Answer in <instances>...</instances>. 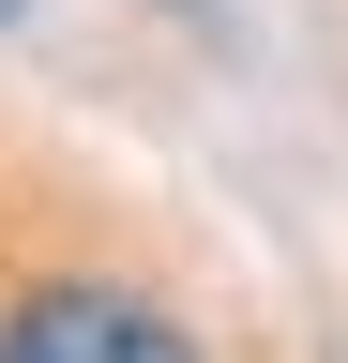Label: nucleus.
I'll use <instances>...</instances> for the list:
<instances>
[{
    "label": "nucleus",
    "instance_id": "nucleus-1",
    "mask_svg": "<svg viewBox=\"0 0 348 363\" xmlns=\"http://www.w3.org/2000/svg\"><path fill=\"white\" fill-rule=\"evenodd\" d=\"M0 363H197V333L167 303H137V288H30L16 318H0Z\"/></svg>",
    "mask_w": 348,
    "mask_h": 363
},
{
    "label": "nucleus",
    "instance_id": "nucleus-2",
    "mask_svg": "<svg viewBox=\"0 0 348 363\" xmlns=\"http://www.w3.org/2000/svg\"><path fill=\"white\" fill-rule=\"evenodd\" d=\"M0 16H16V0H0Z\"/></svg>",
    "mask_w": 348,
    "mask_h": 363
}]
</instances>
